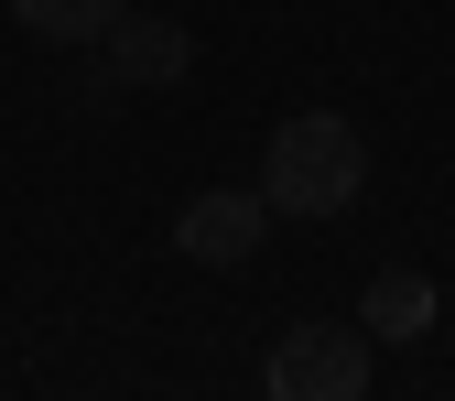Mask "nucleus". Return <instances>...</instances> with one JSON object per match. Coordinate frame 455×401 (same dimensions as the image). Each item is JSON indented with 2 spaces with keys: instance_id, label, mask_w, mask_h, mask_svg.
Returning a JSON list of instances; mask_svg holds the SVG:
<instances>
[{
  "instance_id": "f257e3e1",
  "label": "nucleus",
  "mask_w": 455,
  "mask_h": 401,
  "mask_svg": "<svg viewBox=\"0 0 455 401\" xmlns=\"http://www.w3.org/2000/svg\"><path fill=\"white\" fill-rule=\"evenodd\" d=\"M358 185H369V141H358V120H336V108H293V120L271 131V152H260L271 217H347Z\"/></svg>"
},
{
  "instance_id": "f03ea898",
  "label": "nucleus",
  "mask_w": 455,
  "mask_h": 401,
  "mask_svg": "<svg viewBox=\"0 0 455 401\" xmlns=\"http://www.w3.org/2000/svg\"><path fill=\"white\" fill-rule=\"evenodd\" d=\"M260 380H271V401H358L369 390V325H293Z\"/></svg>"
},
{
  "instance_id": "7ed1b4c3",
  "label": "nucleus",
  "mask_w": 455,
  "mask_h": 401,
  "mask_svg": "<svg viewBox=\"0 0 455 401\" xmlns=\"http://www.w3.org/2000/svg\"><path fill=\"white\" fill-rule=\"evenodd\" d=\"M260 239H271V196L260 185H217V196H196L174 217V250L196 271H239V261H260Z\"/></svg>"
},
{
  "instance_id": "20e7f679",
  "label": "nucleus",
  "mask_w": 455,
  "mask_h": 401,
  "mask_svg": "<svg viewBox=\"0 0 455 401\" xmlns=\"http://www.w3.org/2000/svg\"><path fill=\"white\" fill-rule=\"evenodd\" d=\"M98 54H108V76H120V87H152V98L196 76V33L163 22V12H120V22L98 33Z\"/></svg>"
},
{
  "instance_id": "39448f33",
  "label": "nucleus",
  "mask_w": 455,
  "mask_h": 401,
  "mask_svg": "<svg viewBox=\"0 0 455 401\" xmlns=\"http://www.w3.org/2000/svg\"><path fill=\"white\" fill-rule=\"evenodd\" d=\"M358 325L379 336V348H412V336L434 325V282H423L412 261H390V271H369V293H358Z\"/></svg>"
},
{
  "instance_id": "423d86ee",
  "label": "nucleus",
  "mask_w": 455,
  "mask_h": 401,
  "mask_svg": "<svg viewBox=\"0 0 455 401\" xmlns=\"http://www.w3.org/2000/svg\"><path fill=\"white\" fill-rule=\"evenodd\" d=\"M120 12H131V0H12V22H22L33 44H98Z\"/></svg>"
}]
</instances>
